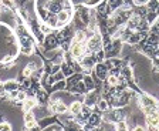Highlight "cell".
Listing matches in <instances>:
<instances>
[{
    "instance_id": "1",
    "label": "cell",
    "mask_w": 159,
    "mask_h": 131,
    "mask_svg": "<svg viewBox=\"0 0 159 131\" xmlns=\"http://www.w3.org/2000/svg\"><path fill=\"white\" fill-rule=\"evenodd\" d=\"M101 47H102V37L98 33L91 34V37L87 41V50L91 53H97V51H101Z\"/></svg>"
},
{
    "instance_id": "2",
    "label": "cell",
    "mask_w": 159,
    "mask_h": 131,
    "mask_svg": "<svg viewBox=\"0 0 159 131\" xmlns=\"http://www.w3.org/2000/svg\"><path fill=\"white\" fill-rule=\"evenodd\" d=\"M56 17H57V27H63L71 20L73 12H71V9H68V10H67V9H63V10H60L58 13L56 14Z\"/></svg>"
},
{
    "instance_id": "3",
    "label": "cell",
    "mask_w": 159,
    "mask_h": 131,
    "mask_svg": "<svg viewBox=\"0 0 159 131\" xmlns=\"http://www.w3.org/2000/svg\"><path fill=\"white\" fill-rule=\"evenodd\" d=\"M70 53L75 60H83L84 53H85V46L84 43H71V49Z\"/></svg>"
},
{
    "instance_id": "4",
    "label": "cell",
    "mask_w": 159,
    "mask_h": 131,
    "mask_svg": "<svg viewBox=\"0 0 159 131\" xmlns=\"http://www.w3.org/2000/svg\"><path fill=\"white\" fill-rule=\"evenodd\" d=\"M146 123L153 125H159V110L156 107L146 110Z\"/></svg>"
},
{
    "instance_id": "5",
    "label": "cell",
    "mask_w": 159,
    "mask_h": 131,
    "mask_svg": "<svg viewBox=\"0 0 159 131\" xmlns=\"http://www.w3.org/2000/svg\"><path fill=\"white\" fill-rule=\"evenodd\" d=\"M23 121H24V125H26L27 130H31V128L37 127V121H36V117L31 111H27L26 114L23 117Z\"/></svg>"
},
{
    "instance_id": "6",
    "label": "cell",
    "mask_w": 159,
    "mask_h": 131,
    "mask_svg": "<svg viewBox=\"0 0 159 131\" xmlns=\"http://www.w3.org/2000/svg\"><path fill=\"white\" fill-rule=\"evenodd\" d=\"M139 103H141V107L145 108V110H149V108L156 107V101L148 94H143L142 97H141V100H139Z\"/></svg>"
},
{
    "instance_id": "7",
    "label": "cell",
    "mask_w": 159,
    "mask_h": 131,
    "mask_svg": "<svg viewBox=\"0 0 159 131\" xmlns=\"http://www.w3.org/2000/svg\"><path fill=\"white\" fill-rule=\"evenodd\" d=\"M50 110H51V113H54V114H64V113L68 111V107H67L64 103H61V101H57V103H53V105L50 107Z\"/></svg>"
},
{
    "instance_id": "8",
    "label": "cell",
    "mask_w": 159,
    "mask_h": 131,
    "mask_svg": "<svg viewBox=\"0 0 159 131\" xmlns=\"http://www.w3.org/2000/svg\"><path fill=\"white\" fill-rule=\"evenodd\" d=\"M17 88H19V81L16 80H6L3 83V90L6 93H11V91L17 90Z\"/></svg>"
},
{
    "instance_id": "9",
    "label": "cell",
    "mask_w": 159,
    "mask_h": 131,
    "mask_svg": "<svg viewBox=\"0 0 159 131\" xmlns=\"http://www.w3.org/2000/svg\"><path fill=\"white\" fill-rule=\"evenodd\" d=\"M68 111H70V114H73V115H80V113L83 111V103L81 101H74L73 104L70 105Z\"/></svg>"
},
{
    "instance_id": "10",
    "label": "cell",
    "mask_w": 159,
    "mask_h": 131,
    "mask_svg": "<svg viewBox=\"0 0 159 131\" xmlns=\"http://www.w3.org/2000/svg\"><path fill=\"white\" fill-rule=\"evenodd\" d=\"M36 105H37V101L34 100V98H26V100L23 101V111L24 113L31 111L33 108H36Z\"/></svg>"
},
{
    "instance_id": "11",
    "label": "cell",
    "mask_w": 159,
    "mask_h": 131,
    "mask_svg": "<svg viewBox=\"0 0 159 131\" xmlns=\"http://www.w3.org/2000/svg\"><path fill=\"white\" fill-rule=\"evenodd\" d=\"M87 40V33L84 30H78L75 34H74L73 43H84Z\"/></svg>"
},
{
    "instance_id": "12",
    "label": "cell",
    "mask_w": 159,
    "mask_h": 131,
    "mask_svg": "<svg viewBox=\"0 0 159 131\" xmlns=\"http://www.w3.org/2000/svg\"><path fill=\"white\" fill-rule=\"evenodd\" d=\"M34 70H36V66H34L33 63L29 64V66H27V67L23 70V76H24V77H30V76L33 74V71H34Z\"/></svg>"
},
{
    "instance_id": "13",
    "label": "cell",
    "mask_w": 159,
    "mask_h": 131,
    "mask_svg": "<svg viewBox=\"0 0 159 131\" xmlns=\"http://www.w3.org/2000/svg\"><path fill=\"white\" fill-rule=\"evenodd\" d=\"M97 74H98L99 78H104L107 76V67L105 66H102V64H98L97 66Z\"/></svg>"
},
{
    "instance_id": "14",
    "label": "cell",
    "mask_w": 159,
    "mask_h": 131,
    "mask_svg": "<svg viewBox=\"0 0 159 131\" xmlns=\"http://www.w3.org/2000/svg\"><path fill=\"white\" fill-rule=\"evenodd\" d=\"M40 30H41V33H43V34H51L53 27L46 23V24H41V26H40Z\"/></svg>"
},
{
    "instance_id": "15",
    "label": "cell",
    "mask_w": 159,
    "mask_h": 131,
    "mask_svg": "<svg viewBox=\"0 0 159 131\" xmlns=\"http://www.w3.org/2000/svg\"><path fill=\"white\" fill-rule=\"evenodd\" d=\"M115 131H128V125L124 121H119L118 124L115 125Z\"/></svg>"
},
{
    "instance_id": "16",
    "label": "cell",
    "mask_w": 159,
    "mask_h": 131,
    "mask_svg": "<svg viewBox=\"0 0 159 131\" xmlns=\"http://www.w3.org/2000/svg\"><path fill=\"white\" fill-rule=\"evenodd\" d=\"M0 3L7 9H14V2L13 0H0Z\"/></svg>"
},
{
    "instance_id": "17",
    "label": "cell",
    "mask_w": 159,
    "mask_h": 131,
    "mask_svg": "<svg viewBox=\"0 0 159 131\" xmlns=\"http://www.w3.org/2000/svg\"><path fill=\"white\" fill-rule=\"evenodd\" d=\"M139 21H141V17H139V16H135V14H134V16H132V19L129 20V23H131V27H135V26H138V24H139Z\"/></svg>"
},
{
    "instance_id": "18",
    "label": "cell",
    "mask_w": 159,
    "mask_h": 131,
    "mask_svg": "<svg viewBox=\"0 0 159 131\" xmlns=\"http://www.w3.org/2000/svg\"><path fill=\"white\" fill-rule=\"evenodd\" d=\"M97 103H98V108H99V110H102V111L108 110V104H107L105 100H98Z\"/></svg>"
},
{
    "instance_id": "19",
    "label": "cell",
    "mask_w": 159,
    "mask_h": 131,
    "mask_svg": "<svg viewBox=\"0 0 159 131\" xmlns=\"http://www.w3.org/2000/svg\"><path fill=\"white\" fill-rule=\"evenodd\" d=\"M108 84L109 86H116V84H118V77H116V76H109L108 77Z\"/></svg>"
},
{
    "instance_id": "20",
    "label": "cell",
    "mask_w": 159,
    "mask_h": 131,
    "mask_svg": "<svg viewBox=\"0 0 159 131\" xmlns=\"http://www.w3.org/2000/svg\"><path fill=\"white\" fill-rule=\"evenodd\" d=\"M0 131H11V125L9 123H2L0 124Z\"/></svg>"
},
{
    "instance_id": "21",
    "label": "cell",
    "mask_w": 159,
    "mask_h": 131,
    "mask_svg": "<svg viewBox=\"0 0 159 131\" xmlns=\"http://www.w3.org/2000/svg\"><path fill=\"white\" fill-rule=\"evenodd\" d=\"M16 98H17V101H24L26 100V91H19Z\"/></svg>"
},
{
    "instance_id": "22",
    "label": "cell",
    "mask_w": 159,
    "mask_h": 131,
    "mask_svg": "<svg viewBox=\"0 0 159 131\" xmlns=\"http://www.w3.org/2000/svg\"><path fill=\"white\" fill-rule=\"evenodd\" d=\"M134 3H135L136 6H143V4L149 3V0H134Z\"/></svg>"
},
{
    "instance_id": "23",
    "label": "cell",
    "mask_w": 159,
    "mask_h": 131,
    "mask_svg": "<svg viewBox=\"0 0 159 131\" xmlns=\"http://www.w3.org/2000/svg\"><path fill=\"white\" fill-rule=\"evenodd\" d=\"M116 4H121V0H109V6L116 9Z\"/></svg>"
},
{
    "instance_id": "24",
    "label": "cell",
    "mask_w": 159,
    "mask_h": 131,
    "mask_svg": "<svg viewBox=\"0 0 159 131\" xmlns=\"http://www.w3.org/2000/svg\"><path fill=\"white\" fill-rule=\"evenodd\" d=\"M146 131H159V125L148 124V130H146Z\"/></svg>"
},
{
    "instance_id": "25",
    "label": "cell",
    "mask_w": 159,
    "mask_h": 131,
    "mask_svg": "<svg viewBox=\"0 0 159 131\" xmlns=\"http://www.w3.org/2000/svg\"><path fill=\"white\" fill-rule=\"evenodd\" d=\"M134 131H146V128H145V127H142V125H135Z\"/></svg>"
}]
</instances>
